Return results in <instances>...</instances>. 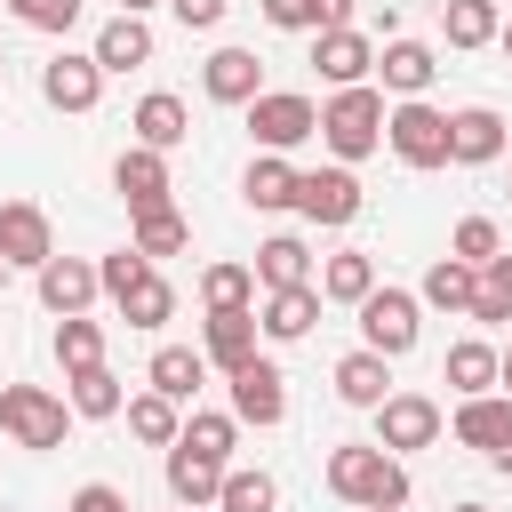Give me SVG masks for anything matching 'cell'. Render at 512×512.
<instances>
[{"label":"cell","mask_w":512,"mask_h":512,"mask_svg":"<svg viewBox=\"0 0 512 512\" xmlns=\"http://www.w3.org/2000/svg\"><path fill=\"white\" fill-rule=\"evenodd\" d=\"M224 472H232V464H216V456H200V448H184V440L168 448V496H176L184 512H208V504L224 496Z\"/></svg>","instance_id":"ac0fdd59"},{"label":"cell","mask_w":512,"mask_h":512,"mask_svg":"<svg viewBox=\"0 0 512 512\" xmlns=\"http://www.w3.org/2000/svg\"><path fill=\"white\" fill-rule=\"evenodd\" d=\"M96 272H104V296H112V304H120V296H128V288H136V280H144V272H152V256H144V248H136V240H128V248H112V256H104V264H96Z\"/></svg>","instance_id":"60d3db41"},{"label":"cell","mask_w":512,"mask_h":512,"mask_svg":"<svg viewBox=\"0 0 512 512\" xmlns=\"http://www.w3.org/2000/svg\"><path fill=\"white\" fill-rule=\"evenodd\" d=\"M0 432H8L16 448L48 456V448H64V432H72V400H56L48 384H0Z\"/></svg>","instance_id":"3957f363"},{"label":"cell","mask_w":512,"mask_h":512,"mask_svg":"<svg viewBox=\"0 0 512 512\" xmlns=\"http://www.w3.org/2000/svg\"><path fill=\"white\" fill-rule=\"evenodd\" d=\"M176 512H184V504H176Z\"/></svg>","instance_id":"11a10c76"},{"label":"cell","mask_w":512,"mask_h":512,"mask_svg":"<svg viewBox=\"0 0 512 512\" xmlns=\"http://www.w3.org/2000/svg\"><path fill=\"white\" fill-rule=\"evenodd\" d=\"M456 512H488V504H456Z\"/></svg>","instance_id":"f5cc1de1"},{"label":"cell","mask_w":512,"mask_h":512,"mask_svg":"<svg viewBox=\"0 0 512 512\" xmlns=\"http://www.w3.org/2000/svg\"><path fill=\"white\" fill-rule=\"evenodd\" d=\"M440 376H448V392H456V400H472V392H496V344H480V336H456Z\"/></svg>","instance_id":"f546056e"},{"label":"cell","mask_w":512,"mask_h":512,"mask_svg":"<svg viewBox=\"0 0 512 512\" xmlns=\"http://www.w3.org/2000/svg\"><path fill=\"white\" fill-rule=\"evenodd\" d=\"M336 400H344V408H384V400H392V360L368 352V344L344 352V360H336Z\"/></svg>","instance_id":"44dd1931"},{"label":"cell","mask_w":512,"mask_h":512,"mask_svg":"<svg viewBox=\"0 0 512 512\" xmlns=\"http://www.w3.org/2000/svg\"><path fill=\"white\" fill-rule=\"evenodd\" d=\"M120 320H128V328H160V320H176V288H168L160 272H144V280L120 296Z\"/></svg>","instance_id":"d590c367"},{"label":"cell","mask_w":512,"mask_h":512,"mask_svg":"<svg viewBox=\"0 0 512 512\" xmlns=\"http://www.w3.org/2000/svg\"><path fill=\"white\" fill-rule=\"evenodd\" d=\"M448 160H456V168H488V160H504V112H496V104H464V112H448Z\"/></svg>","instance_id":"4fadbf2b"},{"label":"cell","mask_w":512,"mask_h":512,"mask_svg":"<svg viewBox=\"0 0 512 512\" xmlns=\"http://www.w3.org/2000/svg\"><path fill=\"white\" fill-rule=\"evenodd\" d=\"M240 200L248 208H296V168H288V152H256L248 160V176H240Z\"/></svg>","instance_id":"484cf974"},{"label":"cell","mask_w":512,"mask_h":512,"mask_svg":"<svg viewBox=\"0 0 512 512\" xmlns=\"http://www.w3.org/2000/svg\"><path fill=\"white\" fill-rule=\"evenodd\" d=\"M168 8H176V24H184V32H216L232 0H168Z\"/></svg>","instance_id":"bcb514c9"},{"label":"cell","mask_w":512,"mask_h":512,"mask_svg":"<svg viewBox=\"0 0 512 512\" xmlns=\"http://www.w3.org/2000/svg\"><path fill=\"white\" fill-rule=\"evenodd\" d=\"M440 32H448V48H488L504 32V16H496V0H440Z\"/></svg>","instance_id":"4dcf8cb0"},{"label":"cell","mask_w":512,"mask_h":512,"mask_svg":"<svg viewBox=\"0 0 512 512\" xmlns=\"http://www.w3.org/2000/svg\"><path fill=\"white\" fill-rule=\"evenodd\" d=\"M432 312H464L472 320V296H480V264H464V256H440L432 272H424V288H416Z\"/></svg>","instance_id":"4316f807"},{"label":"cell","mask_w":512,"mask_h":512,"mask_svg":"<svg viewBox=\"0 0 512 512\" xmlns=\"http://www.w3.org/2000/svg\"><path fill=\"white\" fill-rule=\"evenodd\" d=\"M128 432H136L144 448H176V432H184V408H176L168 392H136V400H128Z\"/></svg>","instance_id":"d6a6232c"},{"label":"cell","mask_w":512,"mask_h":512,"mask_svg":"<svg viewBox=\"0 0 512 512\" xmlns=\"http://www.w3.org/2000/svg\"><path fill=\"white\" fill-rule=\"evenodd\" d=\"M40 96L56 104V112H96V96H104V64L96 56H48L40 64Z\"/></svg>","instance_id":"7c38bea8"},{"label":"cell","mask_w":512,"mask_h":512,"mask_svg":"<svg viewBox=\"0 0 512 512\" xmlns=\"http://www.w3.org/2000/svg\"><path fill=\"white\" fill-rule=\"evenodd\" d=\"M304 280H312V248L296 232H272L256 248V288H304Z\"/></svg>","instance_id":"83f0119b"},{"label":"cell","mask_w":512,"mask_h":512,"mask_svg":"<svg viewBox=\"0 0 512 512\" xmlns=\"http://www.w3.org/2000/svg\"><path fill=\"white\" fill-rule=\"evenodd\" d=\"M376 72H384L392 96H424V88L440 80V56H432L424 40H384V48H376Z\"/></svg>","instance_id":"7402d4cb"},{"label":"cell","mask_w":512,"mask_h":512,"mask_svg":"<svg viewBox=\"0 0 512 512\" xmlns=\"http://www.w3.org/2000/svg\"><path fill=\"white\" fill-rule=\"evenodd\" d=\"M416 336H424V296H408V288H368L360 296V344L368 352L400 360V352H416Z\"/></svg>","instance_id":"277c9868"},{"label":"cell","mask_w":512,"mask_h":512,"mask_svg":"<svg viewBox=\"0 0 512 512\" xmlns=\"http://www.w3.org/2000/svg\"><path fill=\"white\" fill-rule=\"evenodd\" d=\"M8 272H16V264H8V256H0V288H8Z\"/></svg>","instance_id":"816d5d0a"},{"label":"cell","mask_w":512,"mask_h":512,"mask_svg":"<svg viewBox=\"0 0 512 512\" xmlns=\"http://www.w3.org/2000/svg\"><path fill=\"white\" fill-rule=\"evenodd\" d=\"M112 192L128 200V216H136V208H168V152L128 144V152L112 160Z\"/></svg>","instance_id":"e0dca14e"},{"label":"cell","mask_w":512,"mask_h":512,"mask_svg":"<svg viewBox=\"0 0 512 512\" xmlns=\"http://www.w3.org/2000/svg\"><path fill=\"white\" fill-rule=\"evenodd\" d=\"M312 64H320V80L328 88H360L368 72H376V40L368 32H312Z\"/></svg>","instance_id":"2e32d148"},{"label":"cell","mask_w":512,"mask_h":512,"mask_svg":"<svg viewBox=\"0 0 512 512\" xmlns=\"http://www.w3.org/2000/svg\"><path fill=\"white\" fill-rule=\"evenodd\" d=\"M184 448H200V456H216V464H232V448H240V416H216V408H200V416H184V432H176Z\"/></svg>","instance_id":"74e56055"},{"label":"cell","mask_w":512,"mask_h":512,"mask_svg":"<svg viewBox=\"0 0 512 512\" xmlns=\"http://www.w3.org/2000/svg\"><path fill=\"white\" fill-rule=\"evenodd\" d=\"M488 464H496V472H512V432H504V448H496V456H488Z\"/></svg>","instance_id":"7dc6e473"},{"label":"cell","mask_w":512,"mask_h":512,"mask_svg":"<svg viewBox=\"0 0 512 512\" xmlns=\"http://www.w3.org/2000/svg\"><path fill=\"white\" fill-rule=\"evenodd\" d=\"M120 8H128V16H144V8H160V0H120Z\"/></svg>","instance_id":"681fc988"},{"label":"cell","mask_w":512,"mask_h":512,"mask_svg":"<svg viewBox=\"0 0 512 512\" xmlns=\"http://www.w3.org/2000/svg\"><path fill=\"white\" fill-rule=\"evenodd\" d=\"M328 488H336L344 504H360V512H400V504H408V472H400V456L376 448V440L328 448Z\"/></svg>","instance_id":"6da1fadb"},{"label":"cell","mask_w":512,"mask_h":512,"mask_svg":"<svg viewBox=\"0 0 512 512\" xmlns=\"http://www.w3.org/2000/svg\"><path fill=\"white\" fill-rule=\"evenodd\" d=\"M384 144L408 160V168H448V112L424 104V96H400L384 112Z\"/></svg>","instance_id":"5b68a950"},{"label":"cell","mask_w":512,"mask_h":512,"mask_svg":"<svg viewBox=\"0 0 512 512\" xmlns=\"http://www.w3.org/2000/svg\"><path fill=\"white\" fill-rule=\"evenodd\" d=\"M320 144L352 168V160H368L376 144H384V88H336L328 104H320Z\"/></svg>","instance_id":"7a4b0ae2"},{"label":"cell","mask_w":512,"mask_h":512,"mask_svg":"<svg viewBox=\"0 0 512 512\" xmlns=\"http://www.w3.org/2000/svg\"><path fill=\"white\" fill-rule=\"evenodd\" d=\"M88 56H96L104 72H136V64H152V24L120 8V16H112V24L96 32V48H88Z\"/></svg>","instance_id":"cb8c5ba5"},{"label":"cell","mask_w":512,"mask_h":512,"mask_svg":"<svg viewBox=\"0 0 512 512\" xmlns=\"http://www.w3.org/2000/svg\"><path fill=\"white\" fill-rule=\"evenodd\" d=\"M320 304H328V296H320V280H304V288H264V312H256V320H264V336H272V344H296V336H312Z\"/></svg>","instance_id":"d6986e66"},{"label":"cell","mask_w":512,"mask_h":512,"mask_svg":"<svg viewBox=\"0 0 512 512\" xmlns=\"http://www.w3.org/2000/svg\"><path fill=\"white\" fill-rule=\"evenodd\" d=\"M200 296H208V312L256 304V264H208V272H200Z\"/></svg>","instance_id":"f35d334b"},{"label":"cell","mask_w":512,"mask_h":512,"mask_svg":"<svg viewBox=\"0 0 512 512\" xmlns=\"http://www.w3.org/2000/svg\"><path fill=\"white\" fill-rule=\"evenodd\" d=\"M232 416H240V424H256V432H272V424L288 416V376H280L264 352L232 368Z\"/></svg>","instance_id":"ba28073f"},{"label":"cell","mask_w":512,"mask_h":512,"mask_svg":"<svg viewBox=\"0 0 512 512\" xmlns=\"http://www.w3.org/2000/svg\"><path fill=\"white\" fill-rule=\"evenodd\" d=\"M368 208V192H360V176L336 160V168H296V216L304 224H352Z\"/></svg>","instance_id":"52a82bcc"},{"label":"cell","mask_w":512,"mask_h":512,"mask_svg":"<svg viewBox=\"0 0 512 512\" xmlns=\"http://www.w3.org/2000/svg\"><path fill=\"white\" fill-rule=\"evenodd\" d=\"M248 136H256L264 152H296V144L320 136V104L296 96V88H264V96L248 104Z\"/></svg>","instance_id":"8992f818"},{"label":"cell","mask_w":512,"mask_h":512,"mask_svg":"<svg viewBox=\"0 0 512 512\" xmlns=\"http://www.w3.org/2000/svg\"><path fill=\"white\" fill-rule=\"evenodd\" d=\"M448 432H456L464 448H480V456H496V448H504V432H512V400H504V392H472V400H456V416H448Z\"/></svg>","instance_id":"ffe728a7"},{"label":"cell","mask_w":512,"mask_h":512,"mask_svg":"<svg viewBox=\"0 0 512 512\" xmlns=\"http://www.w3.org/2000/svg\"><path fill=\"white\" fill-rule=\"evenodd\" d=\"M272 504H280L272 472H224V496H216V512H272Z\"/></svg>","instance_id":"ab89813d"},{"label":"cell","mask_w":512,"mask_h":512,"mask_svg":"<svg viewBox=\"0 0 512 512\" xmlns=\"http://www.w3.org/2000/svg\"><path fill=\"white\" fill-rule=\"evenodd\" d=\"M96 296H104V272H96L88 256H48V264H40V304H48L56 320L88 312Z\"/></svg>","instance_id":"5bb4252c"},{"label":"cell","mask_w":512,"mask_h":512,"mask_svg":"<svg viewBox=\"0 0 512 512\" xmlns=\"http://www.w3.org/2000/svg\"><path fill=\"white\" fill-rule=\"evenodd\" d=\"M16 8V24H32V32H72L80 24V0H8Z\"/></svg>","instance_id":"ee69618b"},{"label":"cell","mask_w":512,"mask_h":512,"mask_svg":"<svg viewBox=\"0 0 512 512\" xmlns=\"http://www.w3.org/2000/svg\"><path fill=\"white\" fill-rule=\"evenodd\" d=\"M496 40H504V56H512V24H504V32H496Z\"/></svg>","instance_id":"f907efd6"},{"label":"cell","mask_w":512,"mask_h":512,"mask_svg":"<svg viewBox=\"0 0 512 512\" xmlns=\"http://www.w3.org/2000/svg\"><path fill=\"white\" fill-rule=\"evenodd\" d=\"M496 248H504V232H496L488 216H464V224H456V240H448V256H464V264H488Z\"/></svg>","instance_id":"b9f144b4"},{"label":"cell","mask_w":512,"mask_h":512,"mask_svg":"<svg viewBox=\"0 0 512 512\" xmlns=\"http://www.w3.org/2000/svg\"><path fill=\"white\" fill-rule=\"evenodd\" d=\"M104 360V328L88 320V312H72V320H56V368L72 376V368H96Z\"/></svg>","instance_id":"8d00e7d4"},{"label":"cell","mask_w":512,"mask_h":512,"mask_svg":"<svg viewBox=\"0 0 512 512\" xmlns=\"http://www.w3.org/2000/svg\"><path fill=\"white\" fill-rule=\"evenodd\" d=\"M200 88H208V104H256L264 96V56L256 48H216L208 64H200Z\"/></svg>","instance_id":"8fae6325"},{"label":"cell","mask_w":512,"mask_h":512,"mask_svg":"<svg viewBox=\"0 0 512 512\" xmlns=\"http://www.w3.org/2000/svg\"><path fill=\"white\" fill-rule=\"evenodd\" d=\"M128 128H136V144H152V152H176L184 136H192V112H184V96H168V88H152L136 112H128Z\"/></svg>","instance_id":"603a6c76"},{"label":"cell","mask_w":512,"mask_h":512,"mask_svg":"<svg viewBox=\"0 0 512 512\" xmlns=\"http://www.w3.org/2000/svg\"><path fill=\"white\" fill-rule=\"evenodd\" d=\"M256 336H264V320H256V304H224V312H208V328H200V352H208V368H240V360H256Z\"/></svg>","instance_id":"9a60e30c"},{"label":"cell","mask_w":512,"mask_h":512,"mask_svg":"<svg viewBox=\"0 0 512 512\" xmlns=\"http://www.w3.org/2000/svg\"><path fill=\"white\" fill-rule=\"evenodd\" d=\"M64 512H136V504H128L112 480H88V488H72V504H64Z\"/></svg>","instance_id":"f6af8a7d"},{"label":"cell","mask_w":512,"mask_h":512,"mask_svg":"<svg viewBox=\"0 0 512 512\" xmlns=\"http://www.w3.org/2000/svg\"><path fill=\"white\" fill-rule=\"evenodd\" d=\"M0 256L24 264V272H40L56 256V232H48V208L40 200H0Z\"/></svg>","instance_id":"30bf717a"},{"label":"cell","mask_w":512,"mask_h":512,"mask_svg":"<svg viewBox=\"0 0 512 512\" xmlns=\"http://www.w3.org/2000/svg\"><path fill=\"white\" fill-rule=\"evenodd\" d=\"M432 440H440V400H424V392H392V400L376 408V448L408 456V448H432Z\"/></svg>","instance_id":"9c48e42d"},{"label":"cell","mask_w":512,"mask_h":512,"mask_svg":"<svg viewBox=\"0 0 512 512\" xmlns=\"http://www.w3.org/2000/svg\"><path fill=\"white\" fill-rule=\"evenodd\" d=\"M368 288H376V256H368V248H336V256L320 264V296H328V304H352V312H360Z\"/></svg>","instance_id":"f1b7e54d"},{"label":"cell","mask_w":512,"mask_h":512,"mask_svg":"<svg viewBox=\"0 0 512 512\" xmlns=\"http://www.w3.org/2000/svg\"><path fill=\"white\" fill-rule=\"evenodd\" d=\"M0 64H8V56H0Z\"/></svg>","instance_id":"db71d44e"},{"label":"cell","mask_w":512,"mask_h":512,"mask_svg":"<svg viewBox=\"0 0 512 512\" xmlns=\"http://www.w3.org/2000/svg\"><path fill=\"white\" fill-rule=\"evenodd\" d=\"M136 248H144L152 264H160V256H184V248H192V224L176 216V200H168V208H136Z\"/></svg>","instance_id":"836d02e7"},{"label":"cell","mask_w":512,"mask_h":512,"mask_svg":"<svg viewBox=\"0 0 512 512\" xmlns=\"http://www.w3.org/2000/svg\"><path fill=\"white\" fill-rule=\"evenodd\" d=\"M264 24L272 32H320L328 24V0H264Z\"/></svg>","instance_id":"7bdbcfd3"},{"label":"cell","mask_w":512,"mask_h":512,"mask_svg":"<svg viewBox=\"0 0 512 512\" xmlns=\"http://www.w3.org/2000/svg\"><path fill=\"white\" fill-rule=\"evenodd\" d=\"M64 384H72V392H64L72 416H120V408H128V392H120V376H112L104 360H96V368H72Z\"/></svg>","instance_id":"1f68e13d"},{"label":"cell","mask_w":512,"mask_h":512,"mask_svg":"<svg viewBox=\"0 0 512 512\" xmlns=\"http://www.w3.org/2000/svg\"><path fill=\"white\" fill-rule=\"evenodd\" d=\"M496 384H512V344H504V352H496Z\"/></svg>","instance_id":"c3c4849f"},{"label":"cell","mask_w":512,"mask_h":512,"mask_svg":"<svg viewBox=\"0 0 512 512\" xmlns=\"http://www.w3.org/2000/svg\"><path fill=\"white\" fill-rule=\"evenodd\" d=\"M144 384H152V392H168V400L184 408V400L208 384V352H192V344H160V352H152V368H144Z\"/></svg>","instance_id":"d4e9b609"},{"label":"cell","mask_w":512,"mask_h":512,"mask_svg":"<svg viewBox=\"0 0 512 512\" xmlns=\"http://www.w3.org/2000/svg\"><path fill=\"white\" fill-rule=\"evenodd\" d=\"M472 320H480V328H504V320H512V248H496V256L480 264V296H472Z\"/></svg>","instance_id":"e575fe53"}]
</instances>
